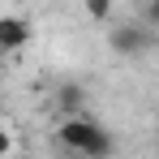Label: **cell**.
Wrapping results in <instances>:
<instances>
[{
	"instance_id": "6da1fadb",
	"label": "cell",
	"mask_w": 159,
	"mask_h": 159,
	"mask_svg": "<svg viewBox=\"0 0 159 159\" xmlns=\"http://www.w3.org/2000/svg\"><path fill=\"white\" fill-rule=\"evenodd\" d=\"M56 142L73 155H86V159H112L116 151V138L90 116V112H78V116H65L56 125Z\"/></svg>"
},
{
	"instance_id": "7a4b0ae2",
	"label": "cell",
	"mask_w": 159,
	"mask_h": 159,
	"mask_svg": "<svg viewBox=\"0 0 159 159\" xmlns=\"http://www.w3.org/2000/svg\"><path fill=\"white\" fill-rule=\"evenodd\" d=\"M151 43H155V30H146L142 22H120L116 30H107V48L116 56H146L151 52Z\"/></svg>"
},
{
	"instance_id": "3957f363",
	"label": "cell",
	"mask_w": 159,
	"mask_h": 159,
	"mask_svg": "<svg viewBox=\"0 0 159 159\" xmlns=\"http://www.w3.org/2000/svg\"><path fill=\"white\" fill-rule=\"evenodd\" d=\"M30 43V22L17 13H4L0 17V52H22Z\"/></svg>"
},
{
	"instance_id": "277c9868",
	"label": "cell",
	"mask_w": 159,
	"mask_h": 159,
	"mask_svg": "<svg viewBox=\"0 0 159 159\" xmlns=\"http://www.w3.org/2000/svg\"><path fill=\"white\" fill-rule=\"evenodd\" d=\"M52 99H56V107H60L65 116H78V112H86V99H90V90H86L82 82H60Z\"/></svg>"
},
{
	"instance_id": "5b68a950",
	"label": "cell",
	"mask_w": 159,
	"mask_h": 159,
	"mask_svg": "<svg viewBox=\"0 0 159 159\" xmlns=\"http://www.w3.org/2000/svg\"><path fill=\"white\" fill-rule=\"evenodd\" d=\"M86 17L90 22H107L112 17V0H86Z\"/></svg>"
},
{
	"instance_id": "8992f818",
	"label": "cell",
	"mask_w": 159,
	"mask_h": 159,
	"mask_svg": "<svg viewBox=\"0 0 159 159\" xmlns=\"http://www.w3.org/2000/svg\"><path fill=\"white\" fill-rule=\"evenodd\" d=\"M9 151H13V133L0 125V159H9Z\"/></svg>"
}]
</instances>
